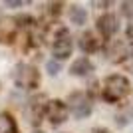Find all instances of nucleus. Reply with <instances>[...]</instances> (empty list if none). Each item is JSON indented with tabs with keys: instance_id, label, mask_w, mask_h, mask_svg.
<instances>
[{
	"instance_id": "obj_11",
	"label": "nucleus",
	"mask_w": 133,
	"mask_h": 133,
	"mask_svg": "<svg viewBox=\"0 0 133 133\" xmlns=\"http://www.w3.org/2000/svg\"><path fill=\"white\" fill-rule=\"evenodd\" d=\"M0 133H18L16 119L10 113H6V111L0 113Z\"/></svg>"
},
{
	"instance_id": "obj_9",
	"label": "nucleus",
	"mask_w": 133,
	"mask_h": 133,
	"mask_svg": "<svg viewBox=\"0 0 133 133\" xmlns=\"http://www.w3.org/2000/svg\"><path fill=\"white\" fill-rule=\"evenodd\" d=\"M91 72H94V64L89 62V58H78V60L70 66V74H72V76H78V78H83V76H88V74H91Z\"/></svg>"
},
{
	"instance_id": "obj_8",
	"label": "nucleus",
	"mask_w": 133,
	"mask_h": 133,
	"mask_svg": "<svg viewBox=\"0 0 133 133\" xmlns=\"http://www.w3.org/2000/svg\"><path fill=\"white\" fill-rule=\"evenodd\" d=\"M78 44H79V50H83L85 54H94V52L99 50V40L94 32H83L79 36Z\"/></svg>"
},
{
	"instance_id": "obj_5",
	"label": "nucleus",
	"mask_w": 133,
	"mask_h": 133,
	"mask_svg": "<svg viewBox=\"0 0 133 133\" xmlns=\"http://www.w3.org/2000/svg\"><path fill=\"white\" fill-rule=\"evenodd\" d=\"M68 103H70L68 109H72L76 119H85V117L91 113V103H89V99L85 97V94L74 91V94L70 95V101H68Z\"/></svg>"
},
{
	"instance_id": "obj_3",
	"label": "nucleus",
	"mask_w": 133,
	"mask_h": 133,
	"mask_svg": "<svg viewBox=\"0 0 133 133\" xmlns=\"http://www.w3.org/2000/svg\"><path fill=\"white\" fill-rule=\"evenodd\" d=\"M72 50H74V42H72V36H70V30L58 28L54 42H52V56L56 58V62H62L72 56Z\"/></svg>"
},
{
	"instance_id": "obj_20",
	"label": "nucleus",
	"mask_w": 133,
	"mask_h": 133,
	"mask_svg": "<svg viewBox=\"0 0 133 133\" xmlns=\"http://www.w3.org/2000/svg\"><path fill=\"white\" fill-rule=\"evenodd\" d=\"M94 6H101V8H105V6H111V2H94Z\"/></svg>"
},
{
	"instance_id": "obj_14",
	"label": "nucleus",
	"mask_w": 133,
	"mask_h": 133,
	"mask_svg": "<svg viewBox=\"0 0 133 133\" xmlns=\"http://www.w3.org/2000/svg\"><path fill=\"white\" fill-rule=\"evenodd\" d=\"M62 8H64V2H50V4L46 6L48 14H50V16H54V18L62 14Z\"/></svg>"
},
{
	"instance_id": "obj_12",
	"label": "nucleus",
	"mask_w": 133,
	"mask_h": 133,
	"mask_svg": "<svg viewBox=\"0 0 133 133\" xmlns=\"http://www.w3.org/2000/svg\"><path fill=\"white\" fill-rule=\"evenodd\" d=\"M88 20V12L82 6H70V22L78 24V26H83Z\"/></svg>"
},
{
	"instance_id": "obj_18",
	"label": "nucleus",
	"mask_w": 133,
	"mask_h": 133,
	"mask_svg": "<svg viewBox=\"0 0 133 133\" xmlns=\"http://www.w3.org/2000/svg\"><path fill=\"white\" fill-rule=\"evenodd\" d=\"M125 34H127V38L129 40H133V22L127 26V30H125Z\"/></svg>"
},
{
	"instance_id": "obj_16",
	"label": "nucleus",
	"mask_w": 133,
	"mask_h": 133,
	"mask_svg": "<svg viewBox=\"0 0 133 133\" xmlns=\"http://www.w3.org/2000/svg\"><path fill=\"white\" fill-rule=\"evenodd\" d=\"M121 12L127 18H131L133 16V2H123V4H121Z\"/></svg>"
},
{
	"instance_id": "obj_7",
	"label": "nucleus",
	"mask_w": 133,
	"mask_h": 133,
	"mask_svg": "<svg viewBox=\"0 0 133 133\" xmlns=\"http://www.w3.org/2000/svg\"><path fill=\"white\" fill-rule=\"evenodd\" d=\"M16 24H14V18H2L0 20V42L4 44H10L12 40L16 38Z\"/></svg>"
},
{
	"instance_id": "obj_10",
	"label": "nucleus",
	"mask_w": 133,
	"mask_h": 133,
	"mask_svg": "<svg viewBox=\"0 0 133 133\" xmlns=\"http://www.w3.org/2000/svg\"><path fill=\"white\" fill-rule=\"evenodd\" d=\"M46 103H48V99H46V95H36L32 99V119H34V125H38L40 123V117L44 115V107H46Z\"/></svg>"
},
{
	"instance_id": "obj_15",
	"label": "nucleus",
	"mask_w": 133,
	"mask_h": 133,
	"mask_svg": "<svg viewBox=\"0 0 133 133\" xmlns=\"http://www.w3.org/2000/svg\"><path fill=\"white\" fill-rule=\"evenodd\" d=\"M46 68H48V74H50V76H58V72H60V62L50 60L46 64Z\"/></svg>"
},
{
	"instance_id": "obj_6",
	"label": "nucleus",
	"mask_w": 133,
	"mask_h": 133,
	"mask_svg": "<svg viewBox=\"0 0 133 133\" xmlns=\"http://www.w3.org/2000/svg\"><path fill=\"white\" fill-rule=\"evenodd\" d=\"M97 30L105 40H109L113 34L117 32V18L113 14H103L97 18Z\"/></svg>"
},
{
	"instance_id": "obj_17",
	"label": "nucleus",
	"mask_w": 133,
	"mask_h": 133,
	"mask_svg": "<svg viewBox=\"0 0 133 133\" xmlns=\"http://www.w3.org/2000/svg\"><path fill=\"white\" fill-rule=\"evenodd\" d=\"M6 6H10V8H18V6H22V0H6Z\"/></svg>"
},
{
	"instance_id": "obj_1",
	"label": "nucleus",
	"mask_w": 133,
	"mask_h": 133,
	"mask_svg": "<svg viewBox=\"0 0 133 133\" xmlns=\"http://www.w3.org/2000/svg\"><path fill=\"white\" fill-rule=\"evenodd\" d=\"M131 94V83L125 76L121 74H113L103 79V88H101V97L107 103H117V101L125 99Z\"/></svg>"
},
{
	"instance_id": "obj_4",
	"label": "nucleus",
	"mask_w": 133,
	"mask_h": 133,
	"mask_svg": "<svg viewBox=\"0 0 133 133\" xmlns=\"http://www.w3.org/2000/svg\"><path fill=\"white\" fill-rule=\"evenodd\" d=\"M68 103H64L62 99H50L44 107V117L52 125H60L68 119Z\"/></svg>"
},
{
	"instance_id": "obj_13",
	"label": "nucleus",
	"mask_w": 133,
	"mask_h": 133,
	"mask_svg": "<svg viewBox=\"0 0 133 133\" xmlns=\"http://www.w3.org/2000/svg\"><path fill=\"white\" fill-rule=\"evenodd\" d=\"M14 24H16V28H30V26H36V18L32 14H18L14 18Z\"/></svg>"
},
{
	"instance_id": "obj_2",
	"label": "nucleus",
	"mask_w": 133,
	"mask_h": 133,
	"mask_svg": "<svg viewBox=\"0 0 133 133\" xmlns=\"http://www.w3.org/2000/svg\"><path fill=\"white\" fill-rule=\"evenodd\" d=\"M14 83L20 89H36L40 85V72L32 64H18L14 70Z\"/></svg>"
},
{
	"instance_id": "obj_19",
	"label": "nucleus",
	"mask_w": 133,
	"mask_h": 133,
	"mask_svg": "<svg viewBox=\"0 0 133 133\" xmlns=\"http://www.w3.org/2000/svg\"><path fill=\"white\" fill-rule=\"evenodd\" d=\"M94 133H111V131L105 127H97V129H94Z\"/></svg>"
}]
</instances>
